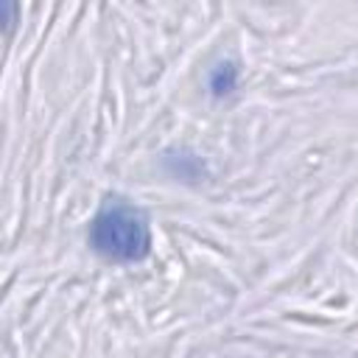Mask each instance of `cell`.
Listing matches in <instances>:
<instances>
[{
  "label": "cell",
  "instance_id": "1",
  "mask_svg": "<svg viewBox=\"0 0 358 358\" xmlns=\"http://www.w3.org/2000/svg\"><path fill=\"white\" fill-rule=\"evenodd\" d=\"M90 246L117 263L143 260L151 252L148 215L126 199H106L90 224Z\"/></svg>",
  "mask_w": 358,
  "mask_h": 358
},
{
  "label": "cell",
  "instance_id": "2",
  "mask_svg": "<svg viewBox=\"0 0 358 358\" xmlns=\"http://www.w3.org/2000/svg\"><path fill=\"white\" fill-rule=\"evenodd\" d=\"M235 81H238V73H235V67L227 62V64H218V67L213 70V76H210V90H213L215 95H224V92H232V90H235Z\"/></svg>",
  "mask_w": 358,
  "mask_h": 358
}]
</instances>
